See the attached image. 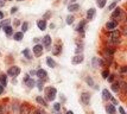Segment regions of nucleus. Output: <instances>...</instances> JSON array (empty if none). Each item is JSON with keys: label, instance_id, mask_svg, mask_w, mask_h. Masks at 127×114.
Segmentation results:
<instances>
[{"label": "nucleus", "instance_id": "ea45409f", "mask_svg": "<svg viewBox=\"0 0 127 114\" xmlns=\"http://www.w3.org/2000/svg\"><path fill=\"white\" fill-rule=\"evenodd\" d=\"M107 80H108V82H113L114 81V75H111V74H109V75L107 76Z\"/></svg>", "mask_w": 127, "mask_h": 114}, {"label": "nucleus", "instance_id": "473e14b6", "mask_svg": "<svg viewBox=\"0 0 127 114\" xmlns=\"http://www.w3.org/2000/svg\"><path fill=\"white\" fill-rule=\"evenodd\" d=\"M74 19H75V18H74V16H71V14H69V16L66 17L65 23L68 24V25H70V24H72V23H74Z\"/></svg>", "mask_w": 127, "mask_h": 114}, {"label": "nucleus", "instance_id": "e433bc0d", "mask_svg": "<svg viewBox=\"0 0 127 114\" xmlns=\"http://www.w3.org/2000/svg\"><path fill=\"white\" fill-rule=\"evenodd\" d=\"M116 5H118V2H116L115 0H114V2H112L111 5L108 6V10H109V11H112V10H114V8L116 7Z\"/></svg>", "mask_w": 127, "mask_h": 114}, {"label": "nucleus", "instance_id": "5701e85b", "mask_svg": "<svg viewBox=\"0 0 127 114\" xmlns=\"http://www.w3.org/2000/svg\"><path fill=\"white\" fill-rule=\"evenodd\" d=\"M84 26H86V20H82V22L77 25L76 31H78V32H83V31H84Z\"/></svg>", "mask_w": 127, "mask_h": 114}, {"label": "nucleus", "instance_id": "6ab92c4d", "mask_svg": "<svg viewBox=\"0 0 127 114\" xmlns=\"http://www.w3.org/2000/svg\"><path fill=\"white\" fill-rule=\"evenodd\" d=\"M23 38H24V33H23L22 31H19V32H16L14 35H13V39H14V40H17V42H20Z\"/></svg>", "mask_w": 127, "mask_h": 114}, {"label": "nucleus", "instance_id": "f3484780", "mask_svg": "<svg viewBox=\"0 0 127 114\" xmlns=\"http://www.w3.org/2000/svg\"><path fill=\"white\" fill-rule=\"evenodd\" d=\"M2 27H4V29H2V30H4V32H5L6 35L8 36V37L13 35V27H12V26L7 25V26H2Z\"/></svg>", "mask_w": 127, "mask_h": 114}, {"label": "nucleus", "instance_id": "f03ea898", "mask_svg": "<svg viewBox=\"0 0 127 114\" xmlns=\"http://www.w3.org/2000/svg\"><path fill=\"white\" fill-rule=\"evenodd\" d=\"M120 37H121V33H120L119 30H113V31H111L109 36H108L109 40H112L113 43H115V44L120 40Z\"/></svg>", "mask_w": 127, "mask_h": 114}, {"label": "nucleus", "instance_id": "4d7b16f0", "mask_svg": "<svg viewBox=\"0 0 127 114\" xmlns=\"http://www.w3.org/2000/svg\"><path fill=\"white\" fill-rule=\"evenodd\" d=\"M17 1H23V0H17Z\"/></svg>", "mask_w": 127, "mask_h": 114}, {"label": "nucleus", "instance_id": "412c9836", "mask_svg": "<svg viewBox=\"0 0 127 114\" xmlns=\"http://www.w3.org/2000/svg\"><path fill=\"white\" fill-rule=\"evenodd\" d=\"M111 88L114 93L120 92V83H119V82H112V87Z\"/></svg>", "mask_w": 127, "mask_h": 114}, {"label": "nucleus", "instance_id": "b1692460", "mask_svg": "<svg viewBox=\"0 0 127 114\" xmlns=\"http://www.w3.org/2000/svg\"><path fill=\"white\" fill-rule=\"evenodd\" d=\"M0 84H2L4 87L7 84V76L5 74H0Z\"/></svg>", "mask_w": 127, "mask_h": 114}, {"label": "nucleus", "instance_id": "c03bdc74", "mask_svg": "<svg viewBox=\"0 0 127 114\" xmlns=\"http://www.w3.org/2000/svg\"><path fill=\"white\" fill-rule=\"evenodd\" d=\"M17 11H18V7H16V6H14V7H12V8H11V13H12V14H13V13H16Z\"/></svg>", "mask_w": 127, "mask_h": 114}, {"label": "nucleus", "instance_id": "a18cd8bd", "mask_svg": "<svg viewBox=\"0 0 127 114\" xmlns=\"http://www.w3.org/2000/svg\"><path fill=\"white\" fill-rule=\"evenodd\" d=\"M4 89H5V87H4L2 84H0V95H1V94L4 93Z\"/></svg>", "mask_w": 127, "mask_h": 114}, {"label": "nucleus", "instance_id": "2f4dec72", "mask_svg": "<svg viewBox=\"0 0 127 114\" xmlns=\"http://www.w3.org/2000/svg\"><path fill=\"white\" fill-rule=\"evenodd\" d=\"M36 84H37V88H38V90H43V88H44V82L42 81L40 78H39L38 82H36Z\"/></svg>", "mask_w": 127, "mask_h": 114}, {"label": "nucleus", "instance_id": "a878e982", "mask_svg": "<svg viewBox=\"0 0 127 114\" xmlns=\"http://www.w3.org/2000/svg\"><path fill=\"white\" fill-rule=\"evenodd\" d=\"M23 55H24L28 60H32V54H31L30 49H24L23 50Z\"/></svg>", "mask_w": 127, "mask_h": 114}, {"label": "nucleus", "instance_id": "4be33fe9", "mask_svg": "<svg viewBox=\"0 0 127 114\" xmlns=\"http://www.w3.org/2000/svg\"><path fill=\"white\" fill-rule=\"evenodd\" d=\"M36 102L38 103V105H42L43 107H46V106H48V105H46V101H45L42 96H37V98H36Z\"/></svg>", "mask_w": 127, "mask_h": 114}, {"label": "nucleus", "instance_id": "7ed1b4c3", "mask_svg": "<svg viewBox=\"0 0 127 114\" xmlns=\"http://www.w3.org/2000/svg\"><path fill=\"white\" fill-rule=\"evenodd\" d=\"M45 93H46V99L50 100V101H54L56 98V94H57V90H56L55 87H49L46 88Z\"/></svg>", "mask_w": 127, "mask_h": 114}, {"label": "nucleus", "instance_id": "49530a36", "mask_svg": "<svg viewBox=\"0 0 127 114\" xmlns=\"http://www.w3.org/2000/svg\"><path fill=\"white\" fill-rule=\"evenodd\" d=\"M37 113H38V109H36V111H30L29 114H37Z\"/></svg>", "mask_w": 127, "mask_h": 114}, {"label": "nucleus", "instance_id": "aec40b11", "mask_svg": "<svg viewBox=\"0 0 127 114\" xmlns=\"http://www.w3.org/2000/svg\"><path fill=\"white\" fill-rule=\"evenodd\" d=\"M111 98H112V95H111V93H109V90L108 89H103L102 90V99L107 101V100H109Z\"/></svg>", "mask_w": 127, "mask_h": 114}, {"label": "nucleus", "instance_id": "4468645a", "mask_svg": "<svg viewBox=\"0 0 127 114\" xmlns=\"http://www.w3.org/2000/svg\"><path fill=\"white\" fill-rule=\"evenodd\" d=\"M106 112L108 114H115L116 113V109L114 105H107L106 106Z\"/></svg>", "mask_w": 127, "mask_h": 114}, {"label": "nucleus", "instance_id": "bf43d9fd", "mask_svg": "<svg viewBox=\"0 0 127 114\" xmlns=\"http://www.w3.org/2000/svg\"><path fill=\"white\" fill-rule=\"evenodd\" d=\"M8 1H11V0H8Z\"/></svg>", "mask_w": 127, "mask_h": 114}, {"label": "nucleus", "instance_id": "c756f323", "mask_svg": "<svg viewBox=\"0 0 127 114\" xmlns=\"http://www.w3.org/2000/svg\"><path fill=\"white\" fill-rule=\"evenodd\" d=\"M106 2H107V0H96V5L99 6L100 8H103L106 5Z\"/></svg>", "mask_w": 127, "mask_h": 114}, {"label": "nucleus", "instance_id": "09e8293b", "mask_svg": "<svg viewBox=\"0 0 127 114\" xmlns=\"http://www.w3.org/2000/svg\"><path fill=\"white\" fill-rule=\"evenodd\" d=\"M4 5H5V1L4 0H0V7H2Z\"/></svg>", "mask_w": 127, "mask_h": 114}, {"label": "nucleus", "instance_id": "13d9d810", "mask_svg": "<svg viewBox=\"0 0 127 114\" xmlns=\"http://www.w3.org/2000/svg\"><path fill=\"white\" fill-rule=\"evenodd\" d=\"M71 1H75V0H71Z\"/></svg>", "mask_w": 127, "mask_h": 114}, {"label": "nucleus", "instance_id": "603ef678", "mask_svg": "<svg viewBox=\"0 0 127 114\" xmlns=\"http://www.w3.org/2000/svg\"><path fill=\"white\" fill-rule=\"evenodd\" d=\"M19 24H20V22H19V20H16V22H14V26H18Z\"/></svg>", "mask_w": 127, "mask_h": 114}, {"label": "nucleus", "instance_id": "72a5a7b5", "mask_svg": "<svg viewBox=\"0 0 127 114\" xmlns=\"http://www.w3.org/2000/svg\"><path fill=\"white\" fill-rule=\"evenodd\" d=\"M82 52H83V46L82 45H77L76 49H75V54L78 55V54H82Z\"/></svg>", "mask_w": 127, "mask_h": 114}, {"label": "nucleus", "instance_id": "f257e3e1", "mask_svg": "<svg viewBox=\"0 0 127 114\" xmlns=\"http://www.w3.org/2000/svg\"><path fill=\"white\" fill-rule=\"evenodd\" d=\"M125 18V13L122 11L121 7H115L114 12L112 13V20H116L119 23V19H124Z\"/></svg>", "mask_w": 127, "mask_h": 114}, {"label": "nucleus", "instance_id": "c9c22d12", "mask_svg": "<svg viewBox=\"0 0 127 114\" xmlns=\"http://www.w3.org/2000/svg\"><path fill=\"white\" fill-rule=\"evenodd\" d=\"M54 109H55L56 112H60V111H61V103L60 102L54 103Z\"/></svg>", "mask_w": 127, "mask_h": 114}, {"label": "nucleus", "instance_id": "cd10ccee", "mask_svg": "<svg viewBox=\"0 0 127 114\" xmlns=\"http://www.w3.org/2000/svg\"><path fill=\"white\" fill-rule=\"evenodd\" d=\"M26 84H28L29 88H33L34 86H36V81L34 80H32V78H29V80H26Z\"/></svg>", "mask_w": 127, "mask_h": 114}, {"label": "nucleus", "instance_id": "8fccbe9b", "mask_svg": "<svg viewBox=\"0 0 127 114\" xmlns=\"http://www.w3.org/2000/svg\"><path fill=\"white\" fill-rule=\"evenodd\" d=\"M33 42L37 44V43H39V38H33Z\"/></svg>", "mask_w": 127, "mask_h": 114}, {"label": "nucleus", "instance_id": "393cba45", "mask_svg": "<svg viewBox=\"0 0 127 114\" xmlns=\"http://www.w3.org/2000/svg\"><path fill=\"white\" fill-rule=\"evenodd\" d=\"M46 64L49 65L50 68H56V62L54 60H52V58H51V57H48V58H46Z\"/></svg>", "mask_w": 127, "mask_h": 114}, {"label": "nucleus", "instance_id": "37998d69", "mask_svg": "<svg viewBox=\"0 0 127 114\" xmlns=\"http://www.w3.org/2000/svg\"><path fill=\"white\" fill-rule=\"evenodd\" d=\"M120 70H121L122 74H125V73L127 71V67H126V65H122V67H121V69H120Z\"/></svg>", "mask_w": 127, "mask_h": 114}, {"label": "nucleus", "instance_id": "864d4df0", "mask_svg": "<svg viewBox=\"0 0 127 114\" xmlns=\"http://www.w3.org/2000/svg\"><path fill=\"white\" fill-rule=\"evenodd\" d=\"M65 114H74V112H72V111H68Z\"/></svg>", "mask_w": 127, "mask_h": 114}, {"label": "nucleus", "instance_id": "3c124183", "mask_svg": "<svg viewBox=\"0 0 127 114\" xmlns=\"http://www.w3.org/2000/svg\"><path fill=\"white\" fill-rule=\"evenodd\" d=\"M2 18H4V12H2V11H0V20H1Z\"/></svg>", "mask_w": 127, "mask_h": 114}, {"label": "nucleus", "instance_id": "39448f33", "mask_svg": "<svg viewBox=\"0 0 127 114\" xmlns=\"http://www.w3.org/2000/svg\"><path fill=\"white\" fill-rule=\"evenodd\" d=\"M32 51H33V54H34V56L39 57L40 55L43 54V45H42V44H39V43H37L32 48Z\"/></svg>", "mask_w": 127, "mask_h": 114}, {"label": "nucleus", "instance_id": "58836bf2", "mask_svg": "<svg viewBox=\"0 0 127 114\" xmlns=\"http://www.w3.org/2000/svg\"><path fill=\"white\" fill-rule=\"evenodd\" d=\"M126 83L125 82H122V83H120V88L122 89V93H126Z\"/></svg>", "mask_w": 127, "mask_h": 114}, {"label": "nucleus", "instance_id": "423d86ee", "mask_svg": "<svg viewBox=\"0 0 127 114\" xmlns=\"http://www.w3.org/2000/svg\"><path fill=\"white\" fill-rule=\"evenodd\" d=\"M83 61H84V56H83L82 54H78V55H75V56L72 57L71 63L72 64H80V63H82Z\"/></svg>", "mask_w": 127, "mask_h": 114}, {"label": "nucleus", "instance_id": "f704fd0d", "mask_svg": "<svg viewBox=\"0 0 127 114\" xmlns=\"http://www.w3.org/2000/svg\"><path fill=\"white\" fill-rule=\"evenodd\" d=\"M10 24H11V20H10V19H5V20H2V22L0 23L1 27H2V26H7V25H10Z\"/></svg>", "mask_w": 127, "mask_h": 114}, {"label": "nucleus", "instance_id": "79ce46f5", "mask_svg": "<svg viewBox=\"0 0 127 114\" xmlns=\"http://www.w3.org/2000/svg\"><path fill=\"white\" fill-rule=\"evenodd\" d=\"M109 100H111V101H112V103H113L114 106H115V105H118V100H116L115 98H113V96H112V98L109 99Z\"/></svg>", "mask_w": 127, "mask_h": 114}, {"label": "nucleus", "instance_id": "7c9ffc66", "mask_svg": "<svg viewBox=\"0 0 127 114\" xmlns=\"http://www.w3.org/2000/svg\"><path fill=\"white\" fill-rule=\"evenodd\" d=\"M28 30H29V23L28 22H24L22 24V32L25 33L26 31H28Z\"/></svg>", "mask_w": 127, "mask_h": 114}, {"label": "nucleus", "instance_id": "4c0bfd02", "mask_svg": "<svg viewBox=\"0 0 127 114\" xmlns=\"http://www.w3.org/2000/svg\"><path fill=\"white\" fill-rule=\"evenodd\" d=\"M108 75H109V70H108V69H106V70L102 71V77H103V78H107Z\"/></svg>", "mask_w": 127, "mask_h": 114}, {"label": "nucleus", "instance_id": "6e6552de", "mask_svg": "<svg viewBox=\"0 0 127 114\" xmlns=\"http://www.w3.org/2000/svg\"><path fill=\"white\" fill-rule=\"evenodd\" d=\"M116 27H118V22L116 20H109L106 24V29L108 31H113V30H115Z\"/></svg>", "mask_w": 127, "mask_h": 114}, {"label": "nucleus", "instance_id": "0eeeda50", "mask_svg": "<svg viewBox=\"0 0 127 114\" xmlns=\"http://www.w3.org/2000/svg\"><path fill=\"white\" fill-rule=\"evenodd\" d=\"M36 76H38V78L40 80H48V73L44 69H38L36 71Z\"/></svg>", "mask_w": 127, "mask_h": 114}, {"label": "nucleus", "instance_id": "9d476101", "mask_svg": "<svg viewBox=\"0 0 127 114\" xmlns=\"http://www.w3.org/2000/svg\"><path fill=\"white\" fill-rule=\"evenodd\" d=\"M92 64H93L94 68H99V67H101V65L103 64V61L101 60V58H99V57H93Z\"/></svg>", "mask_w": 127, "mask_h": 114}, {"label": "nucleus", "instance_id": "6e6d98bb", "mask_svg": "<svg viewBox=\"0 0 127 114\" xmlns=\"http://www.w3.org/2000/svg\"><path fill=\"white\" fill-rule=\"evenodd\" d=\"M58 114H62V113H61V111H60V112H58Z\"/></svg>", "mask_w": 127, "mask_h": 114}, {"label": "nucleus", "instance_id": "ddd939ff", "mask_svg": "<svg viewBox=\"0 0 127 114\" xmlns=\"http://www.w3.org/2000/svg\"><path fill=\"white\" fill-rule=\"evenodd\" d=\"M37 26H38V29L40 31H44L45 29H46V20H45V19L38 20V22H37Z\"/></svg>", "mask_w": 127, "mask_h": 114}, {"label": "nucleus", "instance_id": "de8ad7c7", "mask_svg": "<svg viewBox=\"0 0 127 114\" xmlns=\"http://www.w3.org/2000/svg\"><path fill=\"white\" fill-rule=\"evenodd\" d=\"M29 75H30V76H34V75H36V71H34V70H31Z\"/></svg>", "mask_w": 127, "mask_h": 114}, {"label": "nucleus", "instance_id": "a19ab883", "mask_svg": "<svg viewBox=\"0 0 127 114\" xmlns=\"http://www.w3.org/2000/svg\"><path fill=\"white\" fill-rule=\"evenodd\" d=\"M118 111H119V113H120V114H126V112H125V109L122 108L121 106H120V107H118Z\"/></svg>", "mask_w": 127, "mask_h": 114}, {"label": "nucleus", "instance_id": "20e7f679", "mask_svg": "<svg viewBox=\"0 0 127 114\" xmlns=\"http://www.w3.org/2000/svg\"><path fill=\"white\" fill-rule=\"evenodd\" d=\"M7 74L10 76H12V77H16V76H18L20 74V68L17 67V65H13V67H11V68L7 70Z\"/></svg>", "mask_w": 127, "mask_h": 114}, {"label": "nucleus", "instance_id": "f8f14e48", "mask_svg": "<svg viewBox=\"0 0 127 114\" xmlns=\"http://www.w3.org/2000/svg\"><path fill=\"white\" fill-rule=\"evenodd\" d=\"M95 13H96V10L95 8H89L88 11H87V19L88 20H93L94 19V17H95Z\"/></svg>", "mask_w": 127, "mask_h": 114}, {"label": "nucleus", "instance_id": "c85d7f7f", "mask_svg": "<svg viewBox=\"0 0 127 114\" xmlns=\"http://www.w3.org/2000/svg\"><path fill=\"white\" fill-rule=\"evenodd\" d=\"M86 82L89 84V87H95V83H94V80L90 77V76H87L86 77Z\"/></svg>", "mask_w": 127, "mask_h": 114}, {"label": "nucleus", "instance_id": "5fc2aeb1", "mask_svg": "<svg viewBox=\"0 0 127 114\" xmlns=\"http://www.w3.org/2000/svg\"><path fill=\"white\" fill-rule=\"evenodd\" d=\"M115 1H116V2H119V1H120V0H115Z\"/></svg>", "mask_w": 127, "mask_h": 114}, {"label": "nucleus", "instance_id": "dca6fc26", "mask_svg": "<svg viewBox=\"0 0 127 114\" xmlns=\"http://www.w3.org/2000/svg\"><path fill=\"white\" fill-rule=\"evenodd\" d=\"M80 10V5L78 4H70L68 6V11L69 12H76Z\"/></svg>", "mask_w": 127, "mask_h": 114}, {"label": "nucleus", "instance_id": "9b49d317", "mask_svg": "<svg viewBox=\"0 0 127 114\" xmlns=\"http://www.w3.org/2000/svg\"><path fill=\"white\" fill-rule=\"evenodd\" d=\"M42 45L43 46H50L51 45V37L49 35H46V36L42 38Z\"/></svg>", "mask_w": 127, "mask_h": 114}, {"label": "nucleus", "instance_id": "a211bd4d", "mask_svg": "<svg viewBox=\"0 0 127 114\" xmlns=\"http://www.w3.org/2000/svg\"><path fill=\"white\" fill-rule=\"evenodd\" d=\"M30 111H31V108L29 107L26 103L23 105V106H20V114H29L30 113Z\"/></svg>", "mask_w": 127, "mask_h": 114}, {"label": "nucleus", "instance_id": "1a4fd4ad", "mask_svg": "<svg viewBox=\"0 0 127 114\" xmlns=\"http://www.w3.org/2000/svg\"><path fill=\"white\" fill-rule=\"evenodd\" d=\"M81 101H82L83 105H89L90 102V94L89 93H82V95H81Z\"/></svg>", "mask_w": 127, "mask_h": 114}, {"label": "nucleus", "instance_id": "bb28decb", "mask_svg": "<svg viewBox=\"0 0 127 114\" xmlns=\"http://www.w3.org/2000/svg\"><path fill=\"white\" fill-rule=\"evenodd\" d=\"M61 51H62V48L57 44V45H55L54 48H52V54L54 55H58V54H61Z\"/></svg>", "mask_w": 127, "mask_h": 114}, {"label": "nucleus", "instance_id": "2eb2a0df", "mask_svg": "<svg viewBox=\"0 0 127 114\" xmlns=\"http://www.w3.org/2000/svg\"><path fill=\"white\" fill-rule=\"evenodd\" d=\"M0 114H10V107H8V105H1L0 106Z\"/></svg>", "mask_w": 127, "mask_h": 114}]
</instances>
